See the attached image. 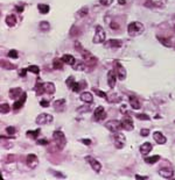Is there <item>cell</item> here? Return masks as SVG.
<instances>
[{
    "label": "cell",
    "instance_id": "6da1fadb",
    "mask_svg": "<svg viewBox=\"0 0 175 180\" xmlns=\"http://www.w3.org/2000/svg\"><path fill=\"white\" fill-rule=\"evenodd\" d=\"M144 33V25L138 21H133L127 26V34L130 36H138Z\"/></svg>",
    "mask_w": 175,
    "mask_h": 180
},
{
    "label": "cell",
    "instance_id": "7a4b0ae2",
    "mask_svg": "<svg viewBox=\"0 0 175 180\" xmlns=\"http://www.w3.org/2000/svg\"><path fill=\"white\" fill-rule=\"evenodd\" d=\"M53 138H54V141L56 143V147L60 150L64 149V147L67 144V138H65V136H64V134L62 131H60V130L54 131L53 133Z\"/></svg>",
    "mask_w": 175,
    "mask_h": 180
},
{
    "label": "cell",
    "instance_id": "3957f363",
    "mask_svg": "<svg viewBox=\"0 0 175 180\" xmlns=\"http://www.w3.org/2000/svg\"><path fill=\"white\" fill-rule=\"evenodd\" d=\"M96 31H95V36H93V43L96 44H99V43H103L106 38V34L103 29L102 26H96Z\"/></svg>",
    "mask_w": 175,
    "mask_h": 180
},
{
    "label": "cell",
    "instance_id": "277c9868",
    "mask_svg": "<svg viewBox=\"0 0 175 180\" xmlns=\"http://www.w3.org/2000/svg\"><path fill=\"white\" fill-rule=\"evenodd\" d=\"M81 55H82V57H83V62L89 65V66H95L96 65V63H97V58L90 52V51H88L85 49H83L81 52H80Z\"/></svg>",
    "mask_w": 175,
    "mask_h": 180
},
{
    "label": "cell",
    "instance_id": "5b68a950",
    "mask_svg": "<svg viewBox=\"0 0 175 180\" xmlns=\"http://www.w3.org/2000/svg\"><path fill=\"white\" fill-rule=\"evenodd\" d=\"M106 128L111 131V133H118L119 130H120V128H123V124H121V121L119 120H111L109 121L106 124Z\"/></svg>",
    "mask_w": 175,
    "mask_h": 180
},
{
    "label": "cell",
    "instance_id": "8992f818",
    "mask_svg": "<svg viewBox=\"0 0 175 180\" xmlns=\"http://www.w3.org/2000/svg\"><path fill=\"white\" fill-rule=\"evenodd\" d=\"M53 115L50 114H46V113H42L40 115H37V118L35 119V122L37 124H49L53 122Z\"/></svg>",
    "mask_w": 175,
    "mask_h": 180
},
{
    "label": "cell",
    "instance_id": "52a82bcc",
    "mask_svg": "<svg viewBox=\"0 0 175 180\" xmlns=\"http://www.w3.org/2000/svg\"><path fill=\"white\" fill-rule=\"evenodd\" d=\"M113 141H115V147L117 149H123L124 148V145H125V136L123 134H120L119 131L115 133Z\"/></svg>",
    "mask_w": 175,
    "mask_h": 180
},
{
    "label": "cell",
    "instance_id": "ba28073f",
    "mask_svg": "<svg viewBox=\"0 0 175 180\" xmlns=\"http://www.w3.org/2000/svg\"><path fill=\"white\" fill-rule=\"evenodd\" d=\"M93 119L96 121H103L106 119V113L103 106H98L93 112Z\"/></svg>",
    "mask_w": 175,
    "mask_h": 180
},
{
    "label": "cell",
    "instance_id": "9c48e42d",
    "mask_svg": "<svg viewBox=\"0 0 175 180\" xmlns=\"http://www.w3.org/2000/svg\"><path fill=\"white\" fill-rule=\"evenodd\" d=\"M121 124H123V128L127 131H132L133 128H134V124H133V120L130 115H125L121 120Z\"/></svg>",
    "mask_w": 175,
    "mask_h": 180
},
{
    "label": "cell",
    "instance_id": "30bf717a",
    "mask_svg": "<svg viewBox=\"0 0 175 180\" xmlns=\"http://www.w3.org/2000/svg\"><path fill=\"white\" fill-rule=\"evenodd\" d=\"M115 66H116V73H117L118 79L124 80V79L126 78V70H125V67H124L118 60L115 62Z\"/></svg>",
    "mask_w": 175,
    "mask_h": 180
},
{
    "label": "cell",
    "instance_id": "8fae6325",
    "mask_svg": "<svg viewBox=\"0 0 175 180\" xmlns=\"http://www.w3.org/2000/svg\"><path fill=\"white\" fill-rule=\"evenodd\" d=\"M87 160L95 172H97V173L100 172V170H102V164H100L97 159H95V158H92V157H87Z\"/></svg>",
    "mask_w": 175,
    "mask_h": 180
},
{
    "label": "cell",
    "instance_id": "7c38bea8",
    "mask_svg": "<svg viewBox=\"0 0 175 180\" xmlns=\"http://www.w3.org/2000/svg\"><path fill=\"white\" fill-rule=\"evenodd\" d=\"M26 99H27V93H22L21 95H20V98L14 102V105H13V109L14 111H19V109H21L22 108V106H24V103H25V101H26Z\"/></svg>",
    "mask_w": 175,
    "mask_h": 180
},
{
    "label": "cell",
    "instance_id": "4fadbf2b",
    "mask_svg": "<svg viewBox=\"0 0 175 180\" xmlns=\"http://www.w3.org/2000/svg\"><path fill=\"white\" fill-rule=\"evenodd\" d=\"M37 163H39L37 157H36L34 153H29L28 156H27V158H26V164H27V166H29L30 169H34V167L37 166Z\"/></svg>",
    "mask_w": 175,
    "mask_h": 180
},
{
    "label": "cell",
    "instance_id": "5bb4252c",
    "mask_svg": "<svg viewBox=\"0 0 175 180\" xmlns=\"http://www.w3.org/2000/svg\"><path fill=\"white\" fill-rule=\"evenodd\" d=\"M116 81H117L116 71L110 70V71L108 72V85H109L111 89H113V87L116 86Z\"/></svg>",
    "mask_w": 175,
    "mask_h": 180
},
{
    "label": "cell",
    "instance_id": "9a60e30c",
    "mask_svg": "<svg viewBox=\"0 0 175 180\" xmlns=\"http://www.w3.org/2000/svg\"><path fill=\"white\" fill-rule=\"evenodd\" d=\"M153 138L158 144H165L167 142V137L161 131H158V130L153 133Z\"/></svg>",
    "mask_w": 175,
    "mask_h": 180
},
{
    "label": "cell",
    "instance_id": "2e32d148",
    "mask_svg": "<svg viewBox=\"0 0 175 180\" xmlns=\"http://www.w3.org/2000/svg\"><path fill=\"white\" fill-rule=\"evenodd\" d=\"M159 174H160L162 178H165V179H169V178L173 177L174 171H173L171 167H161V169L159 170Z\"/></svg>",
    "mask_w": 175,
    "mask_h": 180
},
{
    "label": "cell",
    "instance_id": "e0dca14e",
    "mask_svg": "<svg viewBox=\"0 0 175 180\" xmlns=\"http://www.w3.org/2000/svg\"><path fill=\"white\" fill-rule=\"evenodd\" d=\"M61 60H63L64 64H68V65H71V66H74V65L76 64V58H75L72 55H69V54L63 55V56L61 57Z\"/></svg>",
    "mask_w": 175,
    "mask_h": 180
},
{
    "label": "cell",
    "instance_id": "ac0fdd59",
    "mask_svg": "<svg viewBox=\"0 0 175 180\" xmlns=\"http://www.w3.org/2000/svg\"><path fill=\"white\" fill-rule=\"evenodd\" d=\"M128 100H130V106H131L133 109H139V108L141 107V103H140V101H139L138 98H136V96H133V95H130V96H128Z\"/></svg>",
    "mask_w": 175,
    "mask_h": 180
},
{
    "label": "cell",
    "instance_id": "d6986e66",
    "mask_svg": "<svg viewBox=\"0 0 175 180\" xmlns=\"http://www.w3.org/2000/svg\"><path fill=\"white\" fill-rule=\"evenodd\" d=\"M153 149V145L149 143V142H145V143H143L141 145H140V153L143 154V156H146L148 152H151Z\"/></svg>",
    "mask_w": 175,
    "mask_h": 180
},
{
    "label": "cell",
    "instance_id": "ffe728a7",
    "mask_svg": "<svg viewBox=\"0 0 175 180\" xmlns=\"http://www.w3.org/2000/svg\"><path fill=\"white\" fill-rule=\"evenodd\" d=\"M80 99H81L83 102L91 103V102L93 101V95H92V93H90V92H83V93L81 94Z\"/></svg>",
    "mask_w": 175,
    "mask_h": 180
},
{
    "label": "cell",
    "instance_id": "44dd1931",
    "mask_svg": "<svg viewBox=\"0 0 175 180\" xmlns=\"http://www.w3.org/2000/svg\"><path fill=\"white\" fill-rule=\"evenodd\" d=\"M64 105H65V100L64 99H60V100H55L53 106H54V109L57 111V112H62L64 109Z\"/></svg>",
    "mask_w": 175,
    "mask_h": 180
},
{
    "label": "cell",
    "instance_id": "7402d4cb",
    "mask_svg": "<svg viewBox=\"0 0 175 180\" xmlns=\"http://www.w3.org/2000/svg\"><path fill=\"white\" fill-rule=\"evenodd\" d=\"M22 93H24V92H22V90H21L20 87L11 89V90H9V96H11L12 99H16V98H19V95L22 94Z\"/></svg>",
    "mask_w": 175,
    "mask_h": 180
},
{
    "label": "cell",
    "instance_id": "603a6c76",
    "mask_svg": "<svg viewBox=\"0 0 175 180\" xmlns=\"http://www.w3.org/2000/svg\"><path fill=\"white\" fill-rule=\"evenodd\" d=\"M44 83L41 81V79H37V83L35 85V92L37 95H41L42 93H44V86H43Z\"/></svg>",
    "mask_w": 175,
    "mask_h": 180
},
{
    "label": "cell",
    "instance_id": "cb8c5ba5",
    "mask_svg": "<svg viewBox=\"0 0 175 180\" xmlns=\"http://www.w3.org/2000/svg\"><path fill=\"white\" fill-rule=\"evenodd\" d=\"M37 9H39V12L41 14H48L49 11H50V7L47 4H39L37 5Z\"/></svg>",
    "mask_w": 175,
    "mask_h": 180
},
{
    "label": "cell",
    "instance_id": "d4e9b609",
    "mask_svg": "<svg viewBox=\"0 0 175 180\" xmlns=\"http://www.w3.org/2000/svg\"><path fill=\"white\" fill-rule=\"evenodd\" d=\"M6 25L8 27H14L16 25V18H15V15L11 14V15L6 16Z\"/></svg>",
    "mask_w": 175,
    "mask_h": 180
},
{
    "label": "cell",
    "instance_id": "484cf974",
    "mask_svg": "<svg viewBox=\"0 0 175 180\" xmlns=\"http://www.w3.org/2000/svg\"><path fill=\"white\" fill-rule=\"evenodd\" d=\"M43 86H44V92L46 93H48V94H54L55 93V85L53 83H44Z\"/></svg>",
    "mask_w": 175,
    "mask_h": 180
},
{
    "label": "cell",
    "instance_id": "4316f807",
    "mask_svg": "<svg viewBox=\"0 0 175 180\" xmlns=\"http://www.w3.org/2000/svg\"><path fill=\"white\" fill-rule=\"evenodd\" d=\"M108 45H109V47H111V48H120V47L123 45V42H121L120 40L112 38V40H109Z\"/></svg>",
    "mask_w": 175,
    "mask_h": 180
},
{
    "label": "cell",
    "instance_id": "83f0119b",
    "mask_svg": "<svg viewBox=\"0 0 175 180\" xmlns=\"http://www.w3.org/2000/svg\"><path fill=\"white\" fill-rule=\"evenodd\" d=\"M158 160H160V156L159 154H154V156H151V157H146L145 158V162L147 164H149V165H153V164H155Z\"/></svg>",
    "mask_w": 175,
    "mask_h": 180
},
{
    "label": "cell",
    "instance_id": "f1b7e54d",
    "mask_svg": "<svg viewBox=\"0 0 175 180\" xmlns=\"http://www.w3.org/2000/svg\"><path fill=\"white\" fill-rule=\"evenodd\" d=\"M39 135H40V129H36V130H28V131L26 133V136L29 137V138H32V140H36V138L39 137Z\"/></svg>",
    "mask_w": 175,
    "mask_h": 180
},
{
    "label": "cell",
    "instance_id": "f546056e",
    "mask_svg": "<svg viewBox=\"0 0 175 180\" xmlns=\"http://www.w3.org/2000/svg\"><path fill=\"white\" fill-rule=\"evenodd\" d=\"M84 84H85V83H83V81H80V83L75 81V83L72 84V86L70 87V90L74 91V92H80V91L82 90V87H83Z\"/></svg>",
    "mask_w": 175,
    "mask_h": 180
},
{
    "label": "cell",
    "instance_id": "4dcf8cb0",
    "mask_svg": "<svg viewBox=\"0 0 175 180\" xmlns=\"http://www.w3.org/2000/svg\"><path fill=\"white\" fill-rule=\"evenodd\" d=\"M39 29L42 30V31H48L50 29V25L48 21H41L40 25H39Z\"/></svg>",
    "mask_w": 175,
    "mask_h": 180
},
{
    "label": "cell",
    "instance_id": "1f68e13d",
    "mask_svg": "<svg viewBox=\"0 0 175 180\" xmlns=\"http://www.w3.org/2000/svg\"><path fill=\"white\" fill-rule=\"evenodd\" d=\"M53 65H54V69H57V70H62L63 69V60L61 58H55L53 62Z\"/></svg>",
    "mask_w": 175,
    "mask_h": 180
},
{
    "label": "cell",
    "instance_id": "d6a6232c",
    "mask_svg": "<svg viewBox=\"0 0 175 180\" xmlns=\"http://www.w3.org/2000/svg\"><path fill=\"white\" fill-rule=\"evenodd\" d=\"M158 40H159V41H160V43H161V44H164L165 47H168V48H171V47H172V43H171V41H169L168 38L159 36V37H158Z\"/></svg>",
    "mask_w": 175,
    "mask_h": 180
},
{
    "label": "cell",
    "instance_id": "836d02e7",
    "mask_svg": "<svg viewBox=\"0 0 175 180\" xmlns=\"http://www.w3.org/2000/svg\"><path fill=\"white\" fill-rule=\"evenodd\" d=\"M9 111H11V107H9L8 103H2V105L0 106V112H1V114H6V113H8Z\"/></svg>",
    "mask_w": 175,
    "mask_h": 180
},
{
    "label": "cell",
    "instance_id": "e575fe53",
    "mask_svg": "<svg viewBox=\"0 0 175 180\" xmlns=\"http://www.w3.org/2000/svg\"><path fill=\"white\" fill-rule=\"evenodd\" d=\"M27 70H28L29 72H32V73H35V74H39V72H40V69L36 65H29L28 67H27Z\"/></svg>",
    "mask_w": 175,
    "mask_h": 180
},
{
    "label": "cell",
    "instance_id": "d590c367",
    "mask_svg": "<svg viewBox=\"0 0 175 180\" xmlns=\"http://www.w3.org/2000/svg\"><path fill=\"white\" fill-rule=\"evenodd\" d=\"M93 91H95V93H96L97 95H99L100 98H103V99L108 100V94H106L105 92H103V91H99L98 89H93Z\"/></svg>",
    "mask_w": 175,
    "mask_h": 180
},
{
    "label": "cell",
    "instance_id": "8d00e7d4",
    "mask_svg": "<svg viewBox=\"0 0 175 180\" xmlns=\"http://www.w3.org/2000/svg\"><path fill=\"white\" fill-rule=\"evenodd\" d=\"M75 70H77V71H81V70H84V64H83V62H76V64L72 66Z\"/></svg>",
    "mask_w": 175,
    "mask_h": 180
},
{
    "label": "cell",
    "instance_id": "74e56055",
    "mask_svg": "<svg viewBox=\"0 0 175 180\" xmlns=\"http://www.w3.org/2000/svg\"><path fill=\"white\" fill-rule=\"evenodd\" d=\"M136 116H137V119H138V120H141V121H148V120H149V116H148V115H146V114H144V113H141V114H137Z\"/></svg>",
    "mask_w": 175,
    "mask_h": 180
},
{
    "label": "cell",
    "instance_id": "f35d334b",
    "mask_svg": "<svg viewBox=\"0 0 175 180\" xmlns=\"http://www.w3.org/2000/svg\"><path fill=\"white\" fill-rule=\"evenodd\" d=\"M18 56H19V54H18V51L16 50H9L8 51V57L9 58H18Z\"/></svg>",
    "mask_w": 175,
    "mask_h": 180
},
{
    "label": "cell",
    "instance_id": "ab89813d",
    "mask_svg": "<svg viewBox=\"0 0 175 180\" xmlns=\"http://www.w3.org/2000/svg\"><path fill=\"white\" fill-rule=\"evenodd\" d=\"M75 81H76V80H75V78H74V77H69V78L65 80V84L68 85V87H71V86H72V84H74Z\"/></svg>",
    "mask_w": 175,
    "mask_h": 180
},
{
    "label": "cell",
    "instance_id": "60d3db41",
    "mask_svg": "<svg viewBox=\"0 0 175 180\" xmlns=\"http://www.w3.org/2000/svg\"><path fill=\"white\" fill-rule=\"evenodd\" d=\"M75 49H76V50H77L78 52H81V51H82V50H83L84 48H83V47L81 45L80 41H76V42H75Z\"/></svg>",
    "mask_w": 175,
    "mask_h": 180
},
{
    "label": "cell",
    "instance_id": "b9f144b4",
    "mask_svg": "<svg viewBox=\"0 0 175 180\" xmlns=\"http://www.w3.org/2000/svg\"><path fill=\"white\" fill-rule=\"evenodd\" d=\"M40 106H41V107H43V108H47V107H49V101L43 99V100H41V101H40Z\"/></svg>",
    "mask_w": 175,
    "mask_h": 180
},
{
    "label": "cell",
    "instance_id": "7bdbcfd3",
    "mask_svg": "<svg viewBox=\"0 0 175 180\" xmlns=\"http://www.w3.org/2000/svg\"><path fill=\"white\" fill-rule=\"evenodd\" d=\"M140 135H141L143 137H147V136L149 135V129H146V128L141 129V130H140Z\"/></svg>",
    "mask_w": 175,
    "mask_h": 180
},
{
    "label": "cell",
    "instance_id": "ee69618b",
    "mask_svg": "<svg viewBox=\"0 0 175 180\" xmlns=\"http://www.w3.org/2000/svg\"><path fill=\"white\" fill-rule=\"evenodd\" d=\"M6 131H7V134L13 135V134H15V128L14 127H7L6 128Z\"/></svg>",
    "mask_w": 175,
    "mask_h": 180
},
{
    "label": "cell",
    "instance_id": "f6af8a7d",
    "mask_svg": "<svg viewBox=\"0 0 175 180\" xmlns=\"http://www.w3.org/2000/svg\"><path fill=\"white\" fill-rule=\"evenodd\" d=\"M37 143H39L40 145H47L49 142H48V140H47V138H41V140H39V141H37Z\"/></svg>",
    "mask_w": 175,
    "mask_h": 180
},
{
    "label": "cell",
    "instance_id": "bcb514c9",
    "mask_svg": "<svg viewBox=\"0 0 175 180\" xmlns=\"http://www.w3.org/2000/svg\"><path fill=\"white\" fill-rule=\"evenodd\" d=\"M81 142L83 143V144H85V145H90L92 142H91V140H88V138H82L81 140Z\"/></svg>",
    "mask_w": 175,
    "mask_h": 180
},
{
    "label": "cell",
    "instance_id": "7dc6e473",
    "mask_svg": "<svg viewBox=\"0 0 175 180\" xmlns=\"http://www.w3.org/2000/svg\"><path fill=\"white\" fill-rule=\"evenodd\" d=\"M87 13H88V7H84V9H82L80 12V16H84V15H87Z\"/></svg>",
    "mask_w": 175,
    "mask_h": 180
},
{
    "label": "cell",
    "instance_id": "c3c4849f",
    "mask_svg": "<svg viewBox=\"0 0 175 180\" xmlns=\"http://www.w3.org/2000/svg\"><path fill=\"white\" fill-rule=\"evenodd\" d=\"M136 178H137V179H147L148 177H146V176H139V174H137V176H136Z\"/></svg>",
    "mask_w": 175,
    "mask_h": 180
},
{
    "label": "cell",
    "instance_id": "681fc988",
    "mask_svg": "<svg viewBox=\"0 0 175 180\" xmlns=\"http://www.w3.org/2000/svg\"><path fill=\"white\" fill-rule=\"evenodd\" d=\"M27 71H28L27 69H24V70L20 72V76H21V77H25V74H26V72H27Z\"/></svg>",
    "mask_w": 175,
    "mask_h": 180
},
{
    "label": "cell",
    "instance_id": "f907efd6",
    "mask_svg": "<svg viewBox=\"0 0 175 180\" xmlns=\"http://www.w3.org/2000/svg\"><path fill=\"white\" fill-rule=\"evenodd\" d=\"M100 4L104 5V6H108V5H109V1H108V0H100Z\"/></svg>",
    "mask_w": 175,
    "mask_h": 180
},
{
    "label": "cell",
    "instance_id": "816d5d0a",
    "mask_svg": "<svg viewBox=\"0 0 175 180\" xmlns=\"http://www.w3.org/2000/svg\"><path fill=\"white\" fill-rule=\"evenodd\" d=\"M77 111H78V112H82V111H83V112H87V111H89V108H78Z\"/></svg>",
    "mask_w": 175,
    "mask_h": 180
},
{
    "label": "cell",
    "instance_id": "f5cc1de1",
    "mask_svg": "<svg viewBox=\"0 0 175 180\" xmlns=\"http://www.w3.org/2000/svg\"><path fill=\"white\" fill-rule=\"evenodd\" d=\"M118 2H119L120 5H125V4H126V1H125V0H118Z\"/></svg>",
    "mask_w": 175,
    "mask_h": 180
},
{
    "label": "cell",
    "instance_id": "db71d44e",
    "mask_svg": "<svg viewBox=\"0 0 175 180\" xmlns=\"http://www.w3.org/2000/svg\"><path fill=\"white\" fill-rule=\"evenodd\" d=\"M174 123H175V121H174Z\"/></svg>",
    "mask_w": 175,
    "mask_h": 180
},
{
    "label": "cell",
    "instance_id": "11a10c76",
    "mask_svg": "<svg viewBox=\"0 0 175 180\" xmlns=\"http://www.w3.org/2000/svg\"><path fill=\"white\" fill-rule=\"evenodd\" d=\"M174 29H175V27H174Z\"/></svg>",
    "mask_w": 175,
    "mask_h": 180
}]
</instances>
